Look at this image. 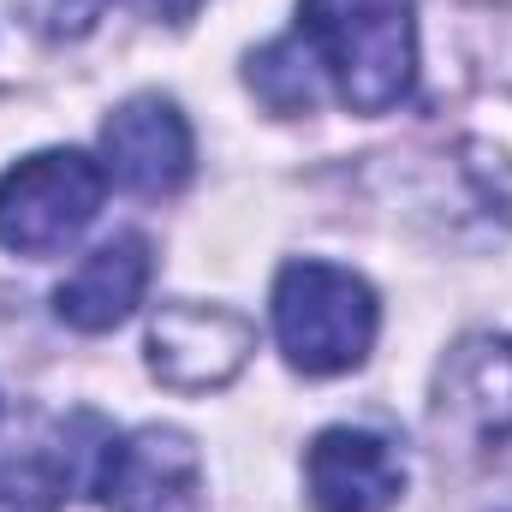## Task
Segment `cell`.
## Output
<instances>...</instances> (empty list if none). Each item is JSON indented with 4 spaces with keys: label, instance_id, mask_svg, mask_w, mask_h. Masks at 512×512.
<instances>
[{
    "label": "cell",
    "instance_id": "obj_13",
    "mask_svg": "<svg viewBox=\"0 0 512 512\" xmlns=\"http://www.w3.org/2000/svg\"><path fill=\"white\" fill-rule=\"evenodd\" d=\"M197 6H203V0H143V12H149V18H161V24H191V18H197Z\"/></svg>",
    "mask_w": 512,
    "mask_h": 512
},
{
    "label": "cell",
    "instance_id": "obj_12",
    "mask_svg": "<svg viewBox=\"0 0 512 512\" xmlns=\"http://www.w3.org/2000/svg\"><path fill=\"white\" fill-rule=\"evenodd\" d=\"M18 18L36 30V36H54V42H72V36H90L96 18L108 12V0H12Z\"/></svg>",
    "mask_w": 512,
    "mask_h": 512
},
{
    "label": "cell",
    "instance_id": "obj_8",
    "mask_svg": "<svg viewBox=\"0 0 512 512\" xmlns=\"http://www.w3.org/2000/svg\"><path fill=\"white\" fill-rule=\"evenodd\" d=\"M304 495L316 512H387L405 495V459L376 429L334 423L304 447Z\"/></svg>",
    "mask_w": 512,
    "mask_h": 512
},
{
    "label": "cell",
    "instance_id": "obj_4",
    "mask_svg": "<svg viewBox=\"0 0 512 512\" xmlns=\"http://www.w3.org/2000/svg\"><path fill=\"white\" fill-rule=\"evenodd\" d=\"M102 512H185L203 489V453L173 423H143L131 435H108L90 471Z\"/></svg>",
    "mask_w": 512,
    "mask_h": 512
},
{
    "label": "cell",
    "instance_id": "obj_9",
    "mask_svg": "<svg viewBox=\"0 0 512 512\" xmlns=\"http://www.w3.org/2000/svg\"><path fill=\"white\" fill-rule=\"evenodd\" d=\"M149 274H155L149 239L120 233V239L96 245V251L54 286V316L66 328H78V334H108V328H120L131 310L143 304Z\"/></svg>",
    "mask_w": 512,
    "mask_h": 512
},
{
    "label": "cell",
    "instance_id": "obj_10",
    "mask_svg": "<svg viewBox=\"0 0 512 512\" xmlns=\"http://www.w3.org/2000/svg\"><path fill=\"white\" fill-rule=\"evenodd\" d=\"M96 417H60V423H42L30 435H12L0 447V512H60V501L72 495L78 471L96 447H78V435L90 429Z\"/></svg>",
    "mask_w": 512,
    "mask_h": 512
},
{
    "label": "cell",
    "instance_id": "obj_7",
    "mask_svg": "<svg viewBox=\"0 0 512 512\" xmlns=\"http://www.w3.org/2000/svg\"><path fill=\"white\" fill-rule=\"evenodd\" d=\"M191 161H197L191 120L167 96H131L102 126V167L114 185H126L137 197L179 191L191 179Z\"/></svg>",
    "mask_w": 512,
    "mask_h": 512
},
{
    "label": "cell",
    "instance_id": "obj_2",
    "mask_svg": "<svg viewBox=\"0 0 512 512\" xmlns=\"http://www.w3.org/2000/svg\"><path fill=\"white\" fill-rule=\"evenodd\" d=\"M382 334V298L340 262H286L274 280V340L304 376H346Z\"/></svg>",
    "mask_w": 512,
    "mask_h": 512
},
{
    "label": "cell",
    "instance_id": "obj_11",
    "mask_svg": "<svg viewBox=\"0 0 512 512\" xmlns=\"http://www.w3.org/2000/svg\"><path fill=\"white\" fill-rule=\"evenodd\" d=\"M251 90L274 108V114H310L316 108V96H322V66L310 60V48L298 42V36H280V42H268L262 54H251Z\"/></svg>",
    "mask_w": 512,
    "mask_h": 512
},
{
    "label": "cell",
    "instance_id": "obj_3",
    "mask_svg": "<svg viewBox=\"0 0 512 512\" xmlns=\"http://www.w3.org/2000/svg\"><path fill=\"white\" fill-rule=\"evenodd\" d=\"M108 197V167L84 149H36L0 173V245L18 256L66 251Z\"/></svg>",
    "mask_w": 512,
    "mask_h": 512
},
{
    "label": "cell",
    "instance_id": "obj_5",
    "mask_svg": "<svg viewBox=\"0 0 512 512\" xmlns=\"http://www.w3.org/2000/svg\"><path fill=\"white\" fill-rule=\"evenodd\" d=\"M429 423L441 447L495 453L512 435V340L507 334H471L459 340L435 370V405Z\"/></svg>",
    "mask_w": 512,
    "mask_h": 512
},
{
    "label": "cell",
    "instance_id": "obj_6",
    "mask_svg": "<svg viewBox=\"0 0 512 512\" xmlns=\"http://www.w3.org/2000/svg\"><path fill=\"white\" fill-rule=\"evenodd\" d=\"M256 352L251 316L227 304H161L149 322V376L173 393H215L227 387Z\"/></svg>",
    "mask_w": 512,
    "mask_h": 512
},
{
    "label": "cell",
    "instance_id": "obj_1",
    "mask_svg": "<svg viewBox=\"0 0 512 512\" xmlns=\"http://www.w3.org/2000/svg\"><path fill=\"white\" fill-rule=\"evenodd\" d=\"M292 36L352 114H393L417 90V0H298Z\"/></svg>",
    "mask_w": 512,
    "mask_h": 512
}]
</instances>
